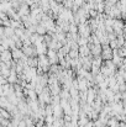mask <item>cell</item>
<instances>
[{
    "instance_id": "obj_1",
    "label": "cell",
    "mask_w": 126,
    "mask_h": 127,
    "mask_svg": "<svg viewBox=\"0 0 126 127\" xmlns=\"http://www.w3.org/2000/svg\"><path fill=\"white\" fill-rule=\"evenodd\" d=\"M10 58H11V53H10V52H4V53H2V57H1V59H2L4 62L9 61Z\"/></svg>"
}]
</instances>
